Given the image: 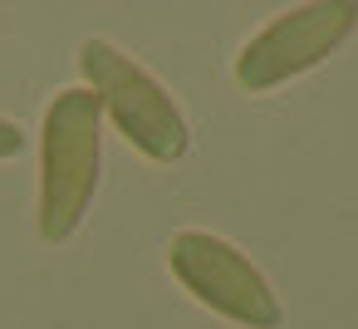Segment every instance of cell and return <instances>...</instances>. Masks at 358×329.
<instances>
[{
	"label": "cell",
	"instance_id": "obj_1",
	"mask_svg": "<svg viewBox=\"0 0 358 329\" xmlns=\"http://www.w3.org/2000/svg\"><path fill=\"white\" fill-rule=\"evenodd\" d=\"M103 172V113L89 89H59L45 128H40V202H35V226L40 241L64 246L99 192Z\"/></svg>",
	"mask_w": 358,
	"mask_h": 329
},
{
	"label": "cell",
	"instance_id": "obj_2",
	"mask_svg": "<svg viewBox=\"0 0 358 329\" xmlns=\"http://www.w3.org/2000/svg\"><path fill=\"white\" fill-rule=\"evenodd\" d=\"M84 59V89L94 94L99 113L152 162H177L192 148V128L187 113L177 108V99L118 45L108 40H84L79 50Z\"/></svg>",
	"mask_w": 358,
	"mask_h": 329
},
{
	"label": "cell",
	"instance_id": "obj_5",
	"mask_svg": "<svg viewBox=\"0 0 358 329\" xmlns=\"http://www.w3.org/2000/svg\"><path fill=\"white\" fill-rule=\"evenodd\" d=\"M15 153H25V128L15 118H0V162L15 158Z\"/></svg>",
	"mask_w": 358,
	"mask_h": 329
},
{
	"label": "cell",
	"instance_id": "obj_3",
	"mask_svg": "<svg viewBox=\"0 0 358 329\" xmlns=\"http://www.w3.org/2000/svg\"><path fill=\"white\" fill-rule=\"evenodd\" d=\"M167 265H172L177 285L196 304H206L211 314H221V319H231L241 329H280L285 304H280L275 285L226 236L187 226V231H177L167 241Z\"/></svg>",
	"mask_w": 358,
	"mask_h": 329
},
{
	"label": "cell",
	"instance_id": "obj_4",
	"mask_svg": "<svg viewBox=\"0 0 358 329\" xmlns=\"http://www.w3.org/2000/svg\"><path fill=\"white\" fill-rule=\"evenodd\" d=\"M358 25L353 0H314V6H294L275 15L265 30L245 40L236 55V84L245 94H270L309 69H319Z\"/></svg>",
	"mask_w": 358,
	"mask_h": 329
}]
</instances>
